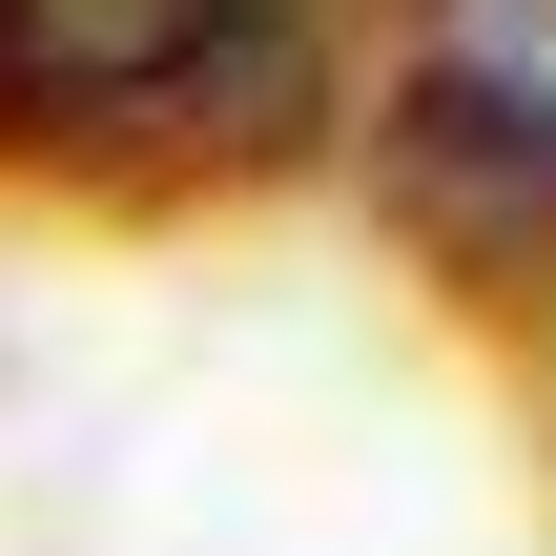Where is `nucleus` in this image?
Here are the masks:
<instances>
[{
	"label": "nucleus",
	"mask_w": 556,
	"mask_h": 556,
	"mask_svg": "<svg viewBox=\"0 0 556 556\" xmlns=\"http://www.w3.org/2000/svg\"><path fill=\"white\" fill-rule=\"evenodd\" d=\"M309 0H0V144H289Z\"/></svg>",
	"instance_id": "f257e3e1"
}]
</instances>
